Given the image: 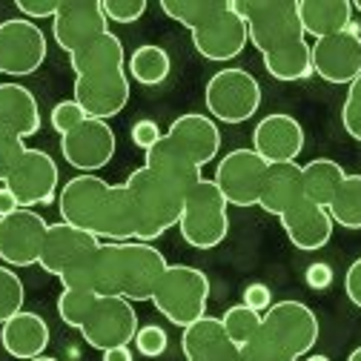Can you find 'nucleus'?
I'll list each match as a JSON object with an SVG mask.
<instances>
[{"instance_id":"1","label":"nucleus","mask_w":361,"mask_h":361,"mask_svg":"<svg viewBox=\"0 0 361 361\" xmlns=\"http://www.w3.org/2000/svg\"><path fill=\"white\" fill-rule=\"evenodd\" d=\"M166 258L158 247L144 241H101L98 250L83 255L61 273L63 290H89L101 298L121 295L132 304L152 301V293L166 273Z\"/></svg>"},{"instance_id":"2","label":"nucleus","mask_w":361,"mask_h":361,"mask_svg":"<svg viewBox=\"0 0 361 361\" xmlns=\"http://www.w3.org/2000/svg\"><path fill=\"white\" fill-rule=\"evenodd\" d=\"M238 6L269 78L281 83L307 80L312 75V52L298 18V0H238Z\"/></svg>"},{"instance_id":"3","label":"nucleus","mask_w":361,"mask_h":361,"mask_svg":"<svg viewBox=\"0 0 361 361\" xmlns=\"http://www.w3.org/2000/svg\"><path fill=\"white\" fill-rule=\"evenodd\" d=\"M69 66L75 72V101L89 118L109 121L126 109L132 95L126 52L112 29L69 55Z\"/></svg>"},{"instance_id":"4","label":"nucleus","mask_w":361,"mask_h":361,"mask_svg":"<svg viewBox=\"0 0 361 361\" xmlns=\"http://www.w3.org/2000/svg\"><path fill=\"white\" fill-rule=\"evenodd\" d=\"M61 218L101 241H135V212L123 184L98 175H75L58 192Z\"/></svg>"},{"instance_id":"5","label":"nucleus","mask_w":361,"mask_h":361,"mask_svg":"<svg viewBox=\"0 0 361 361\" xmlns=\"http://www.w3.org/2000/svg\"><path fill=\"white\" fill-rule=\"evenodd\" d=\"M319 315L304 301H273V307L261 315V327L241 350V355L252 361H301L319 344Z\"/></svg>"},{"instance_id":"6","label":"nucleus","mask_w":361,"mask_h":361,"mask_svg":"<svg viewBox=\"0 0 361 361\" xmlns=\"http://www.w3.org/2000/svg\"><path fill=\"white\" fill-rule=\"evenodd\" d=\"M126 192L135 212V241L152 244L172 227H178L180 212H184L187 190L175 180L158 175L149 166H138L126 178Z\"/></svg>"},{"instance_id":"7","label":"nucleus","mask_w":361,"mask_h":361,"mask_svg":"<svg viewBox=\"0 0 361 361\" xmlns=\"http://www.w3.org/2000/svg\"><path fill=\"white\" fill-rule=\"evenodd\" d=\"M207 301H209V279L204 269L190 264H169L152 293L155 310L180 330L204 319Z\"/></svg>"},{"instance_id":"8","label":"nucleus","mask_w":361,"mask_h":361,"mask_svg":"<svg viewBox=\"0 0 361 361\" xmlns=\"http://www.w3.org/2000/svg\"><path fill=\"white\" fill-rule=\"evenodd\" d=\"M227 207L230 204L215 187V180L201 178L187 192L184 212H180V221H178L180 238L195 250H215L218 244H224L230 235Z\"/></svg>"},{"instance_id":"9","label":"nucleus","mask_w":361,"mask_h":361,"mask_svg":"<svg viewBox=\"0 0 361 361\" xmlns=\"http://www.w3.org/2000/svg\"><path fill=\"white\" fill-rule=\"evenodd\" d=\"M204 104L212 121L244 123L261 106V83L241 66L218 69L204 86Z\"/></svg>"},{"instance_id":"10","label":"nucleus","mask_w":361,"mask_h":361,"mask_svg":"<svg viewBox=\"0 0 361 361\" xmlns=\"http://www.w3.org/2000/svg\"><path fill=\"white\" fill-rule=\"evenodd\" d=\"M247 43H250V32L238 0H221V6L192 29L195 52L215 63H227L238 58L247 49Z\"/></svg>"},{"instance_id":"11","label":"nucleus","mask_w":361,"mask_h":361,"mask_svg":"<svg viewBox=\"0 0 361 361\" xmlns=\"http://www.w3.org/2000/svg\"><path fill=\"white\" fill-rule=\"evenodd\" d=\"M138 312H135V304L121 298V295H106L98 298L89 319L80 327L83 341L92 350H112V347H129L135 341V333H138Z\"/></svg>"},{"instance_id":"12","label":"nucleus","mask_w":361,"mask_h":361,"mask_svg":"<svg viewBox=\"0 0 361 361\" xmlns=\"http://www.w3.org/2000/svg\"><path fill=\"white\" fill-rule=\"evenodd\" d=\"M269 164L255 149H233L215 166V187L233 207H258Z\"/></svg>"},{"instance_id":"13","label":"nucleus","mask_w":361,"mask_h":361,"mask_svg":"<svg viewBox=\"0 0 361 361\" xmlns=\"http://www.w3.org/2000/svg\"><path fill=\"white\" fill-rule=\"evenodd\" d=\"M4 187H9V192L18 198V204L23 209L49 207V204L58 201V192H61L58 164H55V158L49 152L26 149Z\"/></svg>"},{"instance_id":"14","label":"nucleus","mask_w":361,"mask_h":361,"mask_svg":"<svg viewBox=\"0 0 361 361\" xmlns=\"http://www.w3.org/2000/svg\"><path fill=\"white\" fill-rule=\"evenodd\" d=\"M312 52V75L327 83L350 86L361 75V26L353 20L344 32L319 37L310 43Z\"/></svg>"},{"instance_id":"15","label":"nucleus","mask_w":361,"mask_h":361,"mask_svg":"<svg viewBox=\"0 0 361 361\" xmlns=\"http://www.w3.org/2000/svg\"><path fill=\"white\" fill-rule=\"evenodd\" d=\"M49 43L43 29L26 18H9L0 23V61L4 75L26 78L35 75L47 61Z\"/></svg>"},{"instance_id":"16","label":"nucleus","mask_w":361,"mask_h":361,"mask_svg":"<svg viewBox=\"0 0 361 361\" xmlns=\"http://www.w3.org/2000/svg\"><path fill=\"white\" fill-rule=\"evenodd\" d=\"M118 149L115 129L109 121L101 118H86L80 126H75L69 135L61 138V152L69 166H75L80 175H92L104 169Z\"/></svg>"},{"instance_id":"17","label":"nucleus","mask_w":361,"mask_h":361,"mask_svg":"<svg viewBox=\"0 0 361 361\" xmlns=\"http://www.w3.org/2000/svg\"><path fill=\"white\" fill-rule=\"evenodd\" d=\"M49 224L35 209H18L6 218H0V261L6 267H35L40 261L43 238Z\"/></svg>"},{"instance_id":"18","label":"nucleus","mask_w":361,"mask_h":361,"mask_svg":"<svg viewBox=\"0 0 361 361\" xmlns=\"http://www.w3.org/2000/svg\"><path fill=\"white\" fill-rule=\"evenodd\" d=\"M104 32H109V20L101 0H66L52 18V37L66 55H75Z\"/></svg>"},{"instance_id":"19","label":"nucleus","mask_w":361,"mask_h":361,"mask_svg":"<svg viewBox=\"0 0 361 361\" xmlns=\"http://www.w3.org/2000/svg\"><path fill=\"white\" fill-rule=\"evenodd\" d=\"M164 135H166V141L180 155H187L198 169H204L221 152V129L209 115H201V112H187V115L175 118Z\"/></svg>"},{"instance_id":"20","label":"nucleus","mask_w":361,"mask_h":361,"mask_svg":"<svg viewBox=\"0 0 361 361\" xmlns=\"http://www.w3.org/2000/svg\"><path fill=\"white\" fill-rule=\"evenodd\" d=\"M252 149L267 164H290L304 152V126L287 112L267 115L252 129Z\"/></svg>"},{"instance_id":"21","label":"nucleus","mask_w":361,"mask_h":361,"mask_svg":"<svg viewBox=\"0 0 361 361\" xmlns=\"http://www.w3.org/2000/svg\"><path fill=\"white\" fill-rule=\"evenodd\" d=\"M98 247H101V238L72 227L66 221H58V224H49L37 267H43V273H49V276H61L72 264H78L83 255H89Z\"/></svg>"},{"instance_id":"22","label":"nucleus","mask_w":361,"mask_h":361,"mask_svg":"<svg viewBox=\"0 0 361 361\" xmlns=\"http://www.w3.org/2000/svg\"><path fill=\"white\" fill-rule=\"evenodd\" d=\"M180 353L187 361H241V347L227 336L221 319L204 315L180 333Z\"/></svg>"},{"instance_id":"23","label":"nucleus","mask_w":361,"mask_h":361,"mask_svg":"<svg viewBox=\"0 0 361 361\" xmlns=\"http://www.w3.org/2000/svg\"><path fill=\"white\" fill-rule=\"evenodd\" d=\"M281 227L290 238V244L295 250L304 252H315V250H324L333 238V218L327 212V207H319L312 201H298L293 209H287L281 218Z\"/></svg>"},{"instance_id":"24","label":"nucleus","mask_w":361,"mask_h":361,"mask_svg":"<svg viewBox=\"0 0 361 361\" xmlns=\"http://www.w3.org/2000/svg\"><path fill=\"white\" fill-rule=\"evenodd\" d=\"M49 341H52V330H49L47 319L37 312L20 310L6 324H0V344H4V350L12 358H20V361L37 358L47 353Z\"/></svg>"},{"instance_id":"25","label":"nucleus","mask_w":361,"mask_h":361,"mask_svg":"<svg viewBox=\"0 0 361 361\" xmlns=\"http://www.w3.org/2000/svg\"><path fill=\"white\" fill-rule=\"evenodd\" d=\"M40 129V106L23 83H0V135L32 138Z\"/></svg>"},{"instance_id":"26","label":"nucleus","mask_w":361,"mask_h":361,"mask_svg":"<svg viewBox=\"0 0 361 361\" xmlns=\"http://www.w3.org/2000/svg\"><path fill=\"white\" fill-rule=\"evenodd\" d=\"M298 201H304V180H301V166L295 161L290 164H269L258 207L269 215L281 218L287 209H293Z\"/></svg>"},{"instance_id":"27","label":"nucleus","mask_w":361,"mask_h":361,"mask_svg":"<svg viewBox=\"0 0 361 361\" xmlns=\"http://www.w3.org/2000/svg\"><path fill=\"white\" fill-rule=\"evenodd\" d=\"M298 18L304 35L319 40L344 32L353 23V4L350 0H298Z\"/></svg>"},{"instance_id":"28","label":"nucleus","mask_w":361,"mask_h":361,"mask_svg":"<svg viewBox=\"0 0 361 361\" xmlns=\"http://www.w3.org/2000/svg\"><path fill=\"white\" fill-rule=\"evenodd\" d=\"M144 166H149V169H155L158 175L175 180V184H178V187H184L187 192H190V190L198 184V180L204 178L201 169H198L187 155H180V152L166 141V135H164V138L147 152Z\"/></svg>"},{"instance_id":"29","label":"nucleus","mask_w":361,"mask_h":361,"mask_svg":"<svg viewBox=\"0 0 361 361\" xmlns=\"http://www.w3.org/2000/svg\"><path fill=\"white\" fill-rule=\"evenodd\" d=\"M344 178H347V172L333 158H315V161L304 164L301 166L304 198L312 201V204H319V207H330V201H333V195L341 187Z\"/></svg>"},{"instance_id":"30","label":"nucleus","mask_w":361,"mask_h":361,"mask_svg":"<svg viewBox=\"0 0 361 361\" xmlns=\"http://www.w3.org/2000/svg\"><path fill=\"white\" fill-rule=\"evenodd\" d=\"M172 72L169 52L155 47V43H144L129 58H126V75L141 83V86H161Z\"/></svg>"},{"instance_id":"31","label":"nucleus","mask_w":361,"mask_h":361,"mask_svg":"<svg viewBox=\"0 0 361 361\" xmlns=\"http://www.w3.org/2000/svg\"><path fill=\"white\" fill-rule=\"evenodd\" d=\"M333 224L344 230H361V175H347L327 207Z\"/></svg>"},{"instance_id":"32","label":"nucleus","mask_w":361,"mask_h":361,"mask_svg":"<svg viewBox=\"0 0 361 361\" xmlns=\"http://www.w3.org/2000/svg\"><path fill=\"white\" fill-rule=\"evenodd\" d=\"M218 6H221V0H161V12L169 20L187 26L190 32L201 20H207Z\"/></svg>"},{"instance_id":"33","label":"nucleus","mask_w":361,"mask_h":361,"mask_svg":"<svg viewBox=\"0 0 361 361\" xmlns=\"http://www.w3.org/2000/svg\"><path fill=\"white\" fill-rule=\"evenodd\" d=\"M221 324H224V330H227V336L244 350L252 341V336L258 333V327H261V312L250 310L247 304H235V307H230L227 312L221 315Z\"/></svg>"},{"instance_id":"34","label":"nucleus","mask_w":361,"mask_h":361,"mask_svg":"<svg viewBox=\"0 0 361 361\" xmlns=\"http://www.w3.org/2000/svg\"><path fill=\"white\" fill-rule=\"evenodd\" d=\"M98 298H101V295L89 293V290H63V293L58 295V315H61V322H63L66 327L80 330Z\"/></svg>"},{"instance_id":"35","label":"nucleus","mask_w":361,"mask_h":361,"mask_svg":"<svg viewBox=\"0 0 361 361\" xmlns=\"http://www.w3.org/2000/svg\"><path fill=\"white\" fill-rule=\"evenodd\" d=\"M26 301V287L20 281V276L12 267H0V324H6L12 315H18L23 310Z\"/></svg>"},{"instance_id":"36","label":"nucleus","mask_w":361,"mask_h":361,"mask_svg":"<svg viewBox=\"0 0 361 361\" xmlns=\"http://www.w3.org/2000/svg\"><path fill=\"white\" fill-rule=\"evenodd\" d=\"M341 126L353 141L361 144V75L347 86V98L341 104Z\"/></svg>"},{"instance_id":"37","label":"nucleus","mask_w":361,"mask_h":361,"mask_svg":"<svg viewBox=\"0 0 361 361\" xmlns=\"http://www.w3.org/2000/svg\"><path fill=\"white\" fill-rule=\"evenodd\" d=\"M166 347H169V336L158 324H144V327H138V333H135V350H138L141 355H147V358L164 355Z\"/></svg>"},{"instance_id":"38","label":"nucleus","mask_w":361,"mask_h":361,"mask_svg":"<svg viewBox=\"0 0 361 361\" xmlns=\"http://www.w3.org/2000/svg\"><path fill=\"white\" fill-rule=\"evenodd\" d=\"M86 118H89V115L83 112V106H80L75 98H72V101H61V104H55V106H52V115H49L52 129L61 135V138H63V135H69L75 126H80Z\"/></svg>"},{"instance_id":"39","label":"nucleus","mask_w":361,"mask_h":361,"mask_svg":"<svg viewBox=\"0 0 361 361\" xmlns=\"http://www.w3.org/2000/svg\"><path fill=\"white\" fill-rule=\"evenodd\" d=\"M109 23H135L147 15V0H101Z\"/></svg>"},{"instance_id":"40","label":"nucleus","mask_w":361,"mask_h":361,"mask_svg":"<svg viewBox=\"0 0 361 361\" xmlns=\"http://www.w3.org/2000/svg\"><path fill=\"white\" fill-rule=\"evenodd\" d=\"M29 147L23 144V138H12V135H0V184H6L12 169L18 166V161L23 158Z\"/></svg>"},{"instance_id":"41","label":"nucleus","mask_w":361,"mask_h":361,"mask_svg":"<svg viewBox=\"0 0 361 361\" xmlns=\"http://www.w3.org/2000/svg\"><path fill=\"white\" fill-rule=\"evenodd\" d=\"M132 144L135 147H141L144 152H149L161 138H164V132H161V126L155 123V121H149V118H141V121H135L132 123Z\"/></svg>"},{"instance_id":"42","label":"nucleus","mask_w":361,"mask_h":361,"mask_svg":"<svg viewBox=\"0 0 361 361\" xmlns=\"http://www.w3.org/2000/svg\"><path fill=\"white\" fill-rule=\"evenodd\" d=\"M15 6H18V12H20V18H26V20H43V18H55L58 15V9H61V4H55V0H15Z\"/></svg>"},{"instance_id":"43","label":"nucleus","mask_w":361,"mask_h":361,"mask_svg":"<svg viewBox=\"0 0 361 361\" xmlns=\"http://www.w3.org/2000/svg\"><path fill=\"white\" fill-rule=\"evenodd\" d=\"M241 304H247L250 310H255V312L264 315L269 307H273V290H269L267 284H250L244 290V301Z\"/></svg>"},{"instance_id":"44","label":"nucleus","mask_w":361,"mask_h":361,"mask_svg":"<svg viewBox=\"0 0 361 361\" xmlns=\"http://www.w3.org/2000/svg\"><path fill=\"white\" fill-rule=\"evenodd\" d=\"M304 279H307V287H310V290H327V287L333 284V267L324 264V261L310 264Z\"/></svg>"},{"instance_id":"45","label":"nucleus","mask_w":361,"mask_h":361,"mask_svg":"<svg viewBox=\"0 0 361 361\" xmlns=\"http://www.w3.org/2000/svg\"><path fill=\"white\" fill-rule=\"evenodd\" d=\"M344 293H347V298L361 310V258H355V261L347 267V273H344Z\"/></svg>"},{"instance_id":"46","label":"nucleus","mask_w":361,"mask_h":361,"mask_svg":"<svg viewBox=\"0 0 361 361\" xmlns=\"http://www.w3.org/2000/svg\"><path fill=\"white\" fill-rule=\"evenodd\" d=\"M20 209V204H18V198L9 192V187H0V218H6V215H12V212H18Z\"/></svg>"},{"instance_id":"47","label":"nucleus","mask_w":361,"mask_h":361,"mask_svg":"<svg viewBox=\"0 0 361 361\" xmlns=\"http://www.w3.org/2000/svg\"><path fill=\"white\" fill-rule=\"evenodd\" d=\"M132 358L135 355H132L129 347H112V350L104 353V361H132Z\"/></svg>"},{"instance_id":"48","label":"nucleus","mask_w":361,"mask_h":361,"mask_svg":"<svg viewBox=\"0 0 361 361\" xmlns=\"http://www.w3.org/2000/svg\"><path fill=\"white\" fill-rule=\"evenodd\" d=\"M301 361H330V358H327V355H322V353H319V355H304V358H301Z\"/></svg>"},{"instance_id":"49","label":"nucleus","mask_w":361,"mask_h":361,"mask_svg":"<svg viewBox=\"0 0 361 361\" xmlns=\"http://www.w3.org/2000/svg\"><path fill=\"white\" fill-rule=\"evenodd\" d=\"M347 361H361V347H355V350L347 355Z\"/></svg>"},{"instance_id":"50","label":"nucleus","mask_w":361,"mask_h":361,"mask_svg":"<svg viewBox=\"0 0 361 361\" xmlns=\"http://www.w3.org/2000/svg\"><path fill=\"white\" fill-rule=\"evenodd\" d=\"M29 361H61V358H55V355H47V353H43V355H37V358H29Z\"/></svg>"},{"instance_id":"51","label":"nucleus","mask_w":361,"mask_h":361,"mask_svg":"<svg viewBox=\"0 0 361 361\" xmlns=\"http://www.w3.org/2000/svg\"><path fill=\"white\" fill-rule=\"evenodd\" d=\"M353 12H358V15H361V0H353Z\"/></svg>"},{"instance_id":"52","label":"nucleus","mask_w":361,"mask_h":361,"mask_svg":"<svg viewBox=\"0 0 361 361\" xmlns=\"http://www.w3.org/2000/svg\"><path fill=\"white\" fill-rule=\"evenodd\" d=\"M0 75H4V61H0Z\"/></svg>"},{"instance_id":"53","label":"nucleus","mask_w":361,"mask_h":361,"mask_svg":"<svg viewBox=\"0 0 361 361\" xmlns=\"http://www.w3.org/2000/svg\"><path fill=\"white\" fill-rule=\"evenodd\" d=\"M241 361H252V358H244V355H241Z\"/></svg>"}]
</instances>
